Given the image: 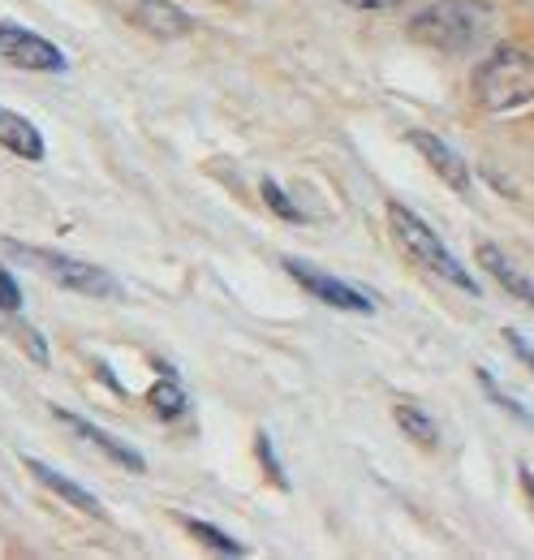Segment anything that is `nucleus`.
I'll return each instance as SVG.
<instances>
[{
	"label": "nucleus",
	"mask_w": 534,
	"mask_h": 560,
	"mask_svg": "<svg viewBox=\"0 0 534 560\" xmlns=\"http://www.w3.org/2000/svg\"><path fill=\"white\" fill-rule=\"evenodd\" d=\"M147 401H151V410L160 415L164 422L182 419L186 410H190V401H186V393L177 388V380H169V384H155L151 393H147Z\"/></svg>",
	"instance_id": "dca6fc26"
},
{
	"label": "nucleus",
	"mask_w": 534,
	"mask_h": 560,
	"mask_svg": "<svg viewBox=\"0 0 534 560\" xmlns=\"http://www.w3.org/2000/svg\"><path fill=\"white\" fill-rule=\"evenodd\" d=\"M478 264L487 268V277L500 280V289H509V298H522L534 311V280L526 277V272H518V268L509 264V255H504L496 242H483V246H478Z\"/></svg>",
	"instance_id": "f8f14e48"
},
{
	"label": "nucleus",
	"mask_w": 534,
	"mask_h": 560,
	"mask_svg": "<svg viewBox=\"0 0 534 560\" xmlns=\"http://www.w3.org/2000/svg\"><path fill=\"white\" fill-rule=\"evenodd\" d=\"M285 272L298 280L311 298H320L324 306L349 311V315H371V311H375V302H371L362 289H353L349 280H336L333 272H324V268H315V264H306V259H285Z\"/></svg>",
	"instance_id": "0eeeda50"
},
{
	"label": "nucleus",
	"mask_w": 534,
	"mask_h": 560,
	"mask_svg": "<svg viewBox=\"0 0 534 560\" xmlns=\"http://www.w3.org/2000/svg\"><path fill=\"white\" fill-rule=\"evenodd\" d=\"M182 526L199 539L202 548H211V552H220V557H246V548L237 544V539H229L224 530H216L211 522H199V517H182Z\"/></svg>",
	"instance_id": "2eb2a0df"
},
{
	"label": "nucleus",
	"mask_w": 534,
	"mask_h": 560,
	"mask_svg": "<svg viewBox=\"0 0 534 560\" xmlns=\"http://www.w3.org/2000/svg\"><path fill=\"white\" fill-rule=\"evenodd\" d=\"M496 26V9L491 0H436L427 9H418L405 26V35L431 52L444 57H462L474 52Z\"/></svg>",
	"instance_id": "f257e3e1"
},
{
	"label": "nucleus",
	"mask_w": 534,
	"mask_h": 560,
	"mask_svg": "<svg viewBox=\"0 0 534 560\" xmlns=\"http://www.w3.org/2000/svg\"><path fill=\"white\" fill-rule=\"evenodd\" d=\"M522 483H526V491L534 495V475H531V470H522Z\"/></svg>",
	"instance_id": "5701e85b"
},
{
	"label": "nucleus",
	"mask_w": 534,
	"mask_h": 560,
	"mask_svg": "<svg viewBox=\"0 0 534 560\" xmlns=\"http://www.w3.org/2000/svg\"><path fill=\"white\" fill-rule=\"evenodd\" d=\"M255 448H259V462L267 466V475H271L280 488H289V479H285V470H280V462H276V448H271L267 431H259V435H255Z\"/></svg>",
	"instance_id": "6ab92c4d"
},
{
	"label": "nucleus",
	"mask_w": 534,
	"mask_h": 560,
	"mask_svg": "<svg viewBox=\"0 0 534 560\" xmlns=\"http://www.w3.org/2000/svg\"><path fill=\"white\" fill-rule=\"evenodd\" d=\"M108 4L121 13V22H130L134 31L151 39H186L195 31L190 13L173 0H108Z\"/></svg>",
	"instance_id": "423d86ee"
},
{
	"label": "nucleus",
	"mask_w": 534,
	"mask_h": 560,
	"mask_svg": "<svg viewBox=\"0 0 534 560\" xmlns=\"http://www.w3.org/2000/svg\"><path fill=\"white\" fill-rule=\"evenodd\" d=\"M504 346H509V350L518 353V362H522V366H526V371H531V375H534V346H531V341H526L522 332H513V328H504Z\"/></svg>",
	"instance_id": "412c9836"
},
{
	"label": "nucleus",
	"mask_w": 534,
	"mask_h": 560,
	"mask_svg": "<svg viewBox=\"0 0 534 560\" xmlns=\"http://www.w3.org/2000/svg\"><path fill=\"white\" fill-rule=\"evenodd\" d=\"M13 315H18V311H0V328H4L22 350L31 353V362H35V366H48V346H44V337H39L31 324L13 319Z\"/></svg>",
	"instance_id": "4468645a"
},
{
	"label": "nucleus",
	"mask_w": 534,
	"mask_h": 560,
	"mask_svg": "<svg viewBox=\"0 0 534 560\" xmlns=\"http://www.w3.org/2000/svg\"><path fill=\"white\" fill-rule=\"evenodd\" d=\"M0 147H4L9 155H18V160H31V164H39V160L48 155V142L39 135V126H35L31 117L4 108V104H0Z\"/></svg>",
	"instance_id": "9b49d317"
},
{
	"label": "nucleus",
	"mask_w": 534,
	"mask_h": 560,
	"mask_svg": "<svg viewBox=\"0 0 534 560\" xmlns=\"http://www.w3.org/2000/svg\"><path fill=\"white\" fill-rule=\"evenodd\" d=\"M0 311H22V284L0 264Z\"/></svg>",
	"instance_id": "aec40b11"
},
{
	"label": "nucleus",
	"mask_w": 534,
	"mask_h": 560,
	"mask_svg": "<svg viewBox=\"0 0 534 560\" xmlns=\"http://www.w3.org/2000/svg\"><path fill=\"white\" fill-rule=\"evenodd\" d=\"M22 466L35 475V483H44V488L53 491V495H61V500H66V504H73L78 513H86V517H100V522L108 517V513H104V504H100V495H91V491L82 488V483L66 479V475H61V470H53L48 462H39V457H26V453H22Z\"/></svg>",
	"instance_id": "9d476101"
},
{
	"label": "nucleus",
	"mask_w": 534,
	"mask_h": 560,
	"mask_svg": "<svg viewBox=\"0 0 534 560\" xmlns=\"http://www.w3.org/2000/svg\"><path fill=\"white\" fill-rule=\"evenodd\" d=\"M0 61L26 73H66L69 70L66 52H61L53 39H44V35L18 26V22H0Z\"/></svg>",
	"instance_id": "39448f33"
},
{
	"label": "nucleus",
	"mask_w": 534,
	"mask_h": 560,
	"mask_svg": "<svg viewBox=\"0 0 534 560\" xmlns=\"http://www.w3.org/2000/svg\"><path fill=\"white\" fill-rule=\"evenodd\" d=\"M4 250L13 259H22L26 268H35L39 277H48L53 284H61L69 293H82V298H121V280L113 272H104L100 264H86V259H73L61 250H48V246H26L18 237L4 242Z\"/></svg>",
	"instance_id": "20e7f679"
},
{
	"label": "nucleus",
	"mask_w": 534,
	"mask_h": 560,
	"mask_svg": "<svg viewBox=\"0 0 534 560\" xmlns=\"http://www.w3.org/2000/svg\"><path fill=\"white\" fill-rule=\"evenodd\" d=\"M349 9H397L405 0H345Z\"/></svg>",
	"instance_id": "4be33fe9"
},
{
	"label": "nucleus",
	"mask_w": 534,
	"mask_h": 560,
	"mask_svg": "<svg viewBox=\"0 0 534 560\" xmlns=\"http://www.w3.org/2000/svg\"><path fill=\"white\" fill-rule=\"evenodd\" d=\"M388 229H393V237H397V246L418 264V268H427L431 277L449 280V284H457V289H466L478 298V280L469 277V268L440 242V233L418 215L414 208H405V203H388Z\"/></svg>",
	"instance_id": "7ed1b4c3"
},
{
	"label": "nucleus",
	"mask_w": 534,
	"mask_h": 560,
	"mask_svg": "<svg viewBox=\"0 0 534 560\" xmlns=\"http://www.w3.org/2000/svg\"><path fill=\"white\" fill-rule=\"evenodd\" d=\"M409 147L427 160L431 173H440L444 186H453L457 195H469V190H474V182H469V164L444 139H436V135H427V130H409Z\"/></svg>",
	"instance_id": "1a4fd4ad"
},
{
	"label": "nucleus",
	"mask_w": 534,
	"mask_h": 560,
	"mask_svg": "<svg viewBox=\"0 0 534 560\" xmlns=\"http://www.w3.org/2000/svg\"><path fill=\"white\" fill-rule=\"evenodd\" d=\"M393 419H397V427L409 435V440H418L422 448H436L440 444V427H436V419L427 415V410H418L414 401H397L393 406Z\"/></svg>",
	"instance_id": "ddd939ff"
},
{
	"label": "nucleus",
	"mask_w": 534,
	"mask_h": 560,
	"mask_svg": "<svg viewBox=\"0 0 534 560\" xmlns=\"http://www.w3.org/2000/svg\"><path fill=\"white\" fill-rule=\"evenodd\" d=\"M478 384H483V393H487V397H491V406H500V410H509V415H513V419L531 422V410H522V406H518V401H509V393H500V388H496V380H491V375H487V371H478Z\"/></svg>",
	"instance_id": "f3484780"
},
{
	"label": "nucleus",
	"mask_w": 534,
	"mask_h": 560,
	"mask_svg": "<svg viewBox=\"0 0 534 560\" xmlns=\"http://www.w3.org/2000/svg\"><path fill=\"white\" fill-rule=\"evenodd\" d=\"M264 203L276 211V215H285V220H302V208H293L276 182H264Z\"/></svg>",
	"instance_id": "a211bd4d"
},
{
	"label": "nucleus",
	"mask_w": 534,
	"mask_h": 560,
	"mask_svg": "<svg viewBox=\"0 0 534 560\" xmlns=\"http://www.w3.org/2000/svg\"><path fill=\"white\" fill-rule=\"evenodd\" d=\"M53 419L61 422L66 431H73L82 444H91V448H100L108 462H117V466H126L130 475H147V457L134 448V444H126V440H117L113 431H104V427H95V422L78 419L73 410H61V406H53Z\"/></svg>",
	"instance_id": "6e6552de"
},
{
	"label": "nucleus",
	"mask_w": 534,
	"mask_h": 560,
	"mask_svg": "<svg viewBox=\"0 0 534 560\" xmlns=\"http://www.w3.org/2000/svg\"><path fill=\"white\" fill-rule=\"evenodd\" d=\"M469 95L487 113L526 108L534 100V57L509 44L491 48V57H483L469 73Z\"/></svg>",
	"instance_id": "f03ea898"
}]
</instances>
